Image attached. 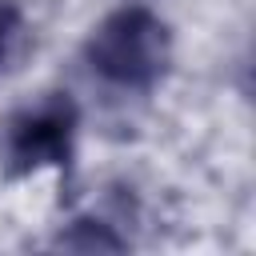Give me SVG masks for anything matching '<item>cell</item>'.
I'll return each mask as SVG.
<instances>
[{"label": "cell", "instance_id": "obj_1", "mask_svg": "<svg viewBox=\"0 0 256 256\" xmlns=\"http://www.w3.org/2000/svg\"><path fill=\"white\" fill-rule=\"evenodd\" d=\"M84 60L120 92H152L172 68V28L152 8L124 4L88 32Z\"/></svg>", "mask_w": 256, "mask_h": 256}, {"label": "cell", "instance_id": "obj_2", "mask_svg": "<svg viewBox=\"0 0 256 256\" xmlns=\"http://www.w3.org/2000/svg\"><path fill=\"white\" fill-rule=\"evenodd\" d=\"M76 128H80V108L68 92H48L36 104L20 108L8 128H4V176L20 180L40 168L68 172L72 152H76Z\"/></svg>", "mask_w": 256, "mask_h": 256}, {"label": "cell", "instance_id": "obj_3", "mask_svg": "<svg viewBox=\"0 0 256 256\" xmlns=\"http://www.w3.org/2000/svg\"><path fill=\"white\" fill-rule=\"evenodd\" d=\"M52 244L56 248H68V252H124L128 248V236H120L100 216H76L68 228H60V236Z\"/></svg>", "mask_w": 256, "mask_h": 256}, {"label": "cell", "instance_id": "obj_4", "mask_svg": "<svg viewBox=\"0 0 256 256\" xmlns=\"http://www.w3.org/2000/svg\"><path fill=\"white\" fill-rule=\"evenodd\" d=\"M16 28H20V8H16V0H0V64H4L8 48H12Z\"/></svg>", "mask_w": 256, "mask_h": 256}]
</instances>
